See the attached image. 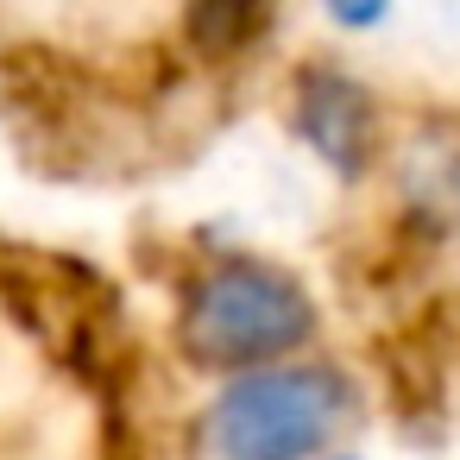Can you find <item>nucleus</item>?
<instances>
[{
	"label": "nucleus",
	"mask_w": 460,
	"mask_h": 460,
	"mask_svg": "<svg viewBox=\"0 0 460 460\" xmlns=\"http://www.w3.org/2000/svg\"><path fill=\"white\" fill-rule=\"evenodd\" d=\"M171 341L183 366L227 385L265 366L309 359V347L322 341V303L290 265L265 252H208L177 284Z\"/></svg>",
	"instance_id": "1"
},
{
	"label": "nucleus",
	"mask_w": 460,
	"mask_h": 460,
	"mask_svg": "<svg viewBox=\"0 0 460 460\" xmlns=\"http://www.w3.org/2000/svg\"><path fill=\"white\" fill-rule=\"evenodd\" d=\"M359 416V385L341 359H290L215 385L196 416L202 460H328Z\"/></svg>",
	"instance_id": "2"
},
{
	"label": "nucleus",
	"mask_w": 460,
	"mask_h": 460,
	"mask_svg": "<svg viewBox=\"0 0 460 460\" xmlns=\"http://www.w3.org/2000/svg\"><path fill=\"white\" fill-rule=\"evenodd\" d=\"M290 133L341 183H366L391 158V127H385L378 89L328 58H309L290 76Z\"/></svg>",
	"instance_id": "3"
},
{
	"label": "nucleus",
	"mask_w": 460,
	"mask_h": 460,
	"mask_svg": "<svg viewBox=\"0 0 460 460\" xmlns=\"http://www.w3.org/2000/svg\"><path fill=\"white\" fill-rule=\"evenodd\" d=\"M391 208L416 252L460 240V114H422L391 146Z\"/></svg>",
	"instance_id": "4"
},
{
	"label": "nucleus",
	"mask_w": 460,
	"mask_h": 460,
	"mask_svg": "<svg viewBox=\"0 0 460 460\" xmlns=\"http://www.w3.org/2000/svg\"><path fill=\"white\" fill-rule=\"evenodd\" d=\"M271 26H278L271 7H240V0H221V7H190V13H183V39H190L196 58H240V51H252Z\"/></svg>",
	"instance_id": "5"
},
{
	"label": "nucleus",
	"mask_w": 460,
	"mask_h": 460,
	"mask_svg": "<svg viewBox=\"0 0 460 460\" xmlns=\"http://www.w3.org/2000/svg\"><path fill=\"white\" fill-rule=\"evenodd\" d=\"M328 26L334 32H378V26H391V7H328Z\"/></svg>",
	"instance_id": "6"
},
{
	"label": "nucleus",
	"mask_w": 460,
	"mask_h": 460,
	"mask_svg": "<svg viewBox=\"0 0 460 460\" xmlns=\"http://www.w3.org/2000/svg\"><path fill=\"white\" fill-rule=\"evenodd\" d=\"M328 460H359V454H328Z\"/></svg>",
	"instance_id": "7"
}]
</instances>
